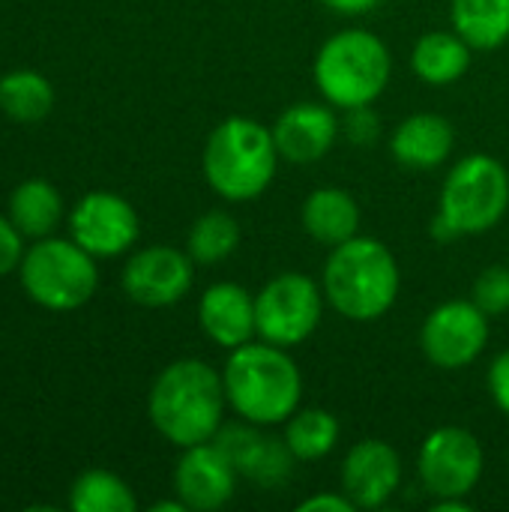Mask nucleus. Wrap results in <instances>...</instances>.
Returning a JSON list of instances; mask_svg holds the SVG:
<instances>
[{
    "label": "nucleus",
    "mask_w": 509,
    "mask_h": 512,
    "mask_svg": "<svg viewBox=\"0 0 509 512\" xmlns=\"http://www.w3.org/2000/svg\"><path fill=\"white\" fill-rule=\"evenodd\" d=\"M279 150L273 129L252 117L222 120L204 144V177L225 201H252L276 177Z\"/></svg>",
    "instance_id": "obj_4"
},
{
    "label": "nucleus",
    "mask_w": 509,
    "mask_h": 512,
    "mask_svg": "<svg viewBox=\"0 0 509 512\" xmlns=\"http://www.w3.org/2000/svg\"><path fill=\"white\" fill-rule=\"evenodd\" d=\"M453 144H456L453 123L429 111L405 117L393 129V138H390L393 159L414 171H429L447 162V156L453 153Z\"/></svg>",
    "instance_id": "obj_18"
},
{
    "label": "nucleus",
    "mask_w": 509,
    "mask_h": 512,
    "mask_svg": "<svg viewBox=\"0 0 509 512\" xmlns=\"http://www.w3.org/2000/svg\"><path fill=\"white\" fill-rule=\"evenodd\" d=\"M240 225L231 213L225 210H210L195 225L189 228L186 237V252L192 255L195 264H219L234 255L240 246Z\"/></svg>",
    "instance_id": "obj_26"
},
{
    "label": "nucleus",
    "mask_w": 509,
    "mask_h": 512,
    "mask_svg": "<svg viewBox=\"0 0 509 512\" xmlns=\"http://www.w3.org/2000/svg\"><path fill=\"white\" fill-rule=\"evenodd\" d=\"M483 444L462 426H441L426 435L417 471L435 498H468L483 477Z\"/></svg>",
    "instance_id": "obj_9"
},
{
    "label": "nucleus",
    "mask_w": 509,
    "mask_h": 512,
    "mask_svg": "<svg viewBox=\"0 0 509 512\" xmlns=\"http://www.w3.org/2000/svg\"><path fill=\"white\" fill-rule=\"evenodd\" d=\"M225 381L204 360H177L159 372L147 396L153 429L186 450L216 438L225 420Z\"/></svg>",
    "instance_id": "obj_1"
},
{
    "label": "nucleus",
    "mask_w": 509,
    "mask_h": 512,
    "mask_svg": "<svg viewBox=\"0 0 509 512\" xmlns=\"http://www.w3.org/2000/svg\"><path fill=\"white\" fill-rule=\"evenodd\" d=\"M378 117L372 111V105H360V108H348L345 120H342V132L354 141V144H372L378 138Z\"/></svg>",
    "instance_id": "obj_28"
},
{
    "label": "nucleus",
    "mask_w": 509,
    "mask_h": 512,
    "mask_svg": "<svg viewBox=\"0 0 509 512\" xmlns=\"http://www.w3.org/2000/svg\"><path fill=\"white\" fill-rule=\"evenodd\" d=\"M471 300L486 312V315H504L509 312V267L507 264H492L486 267L471 291Z\"/></svg>",
    "instance_id": "obj_27"
},
{
    "label": "nucleus",
    "mask_w": 509,
    "mask_h": 512,
    "mask_svg": "<svg viewBox=\"0 0 509 512\" xmlns=\"http://www.w3.org/2000/svg\"><path fill=\"white\" fill-rule=\"evenodd\" d=\"M24 294L48 312H72L90 303L99 285L96 258L72 237L36 240L18 267Z\"/></svg>",
    "instance_id": "obj_7"
},
{
    "label": "nucleus",
    "mask_w": 509,
    "mask_h": 512,
    "mask_svg": "<svg viewBox=\"0 0 509 512\" xmlns=\"http://www.w3.org/2000/svg\"><path fill=\"white\" fill-rule=\"evenodd\" d=\"M225 396L237 417L255 426L285 423L303 399V375L288 348L246 342L231 351L225 369Z\"/></svg>",
    "instance_id": "obj_2"
},
{
    "label": "nucleus",
    "mask_w": 509,
    "mask_h": 512,
    "mask_svg": "<svg viewBox=\"0 0 509 512\" xmlns=\"http://www.w3.org/2000/svg\"><path fill=\"white\" fill-rule=\"evenodd\" d=\"M69 507L75 512H135L138 501L123 477L93 468L78 474V480L72 483Z\"/></svg>",
    "instance_id": "obj_25"
},
{
    "label": "nucleus",
    "mask_w": 509,
    "mask_h": 512,
    "mask_svg": "<svg viewBox=\"0 0 509 512\" xmlns=\"http://www.w3.org/2000/svg\"><path fill=\"white\" fill-rule=\"evenodd\" d=\"M270 129L282 159L294 165H309L333 150L339 138V114L333 111V105L297 102L285 108Z\"/></svg>",
    "instance_id": "obj_16"
},
{
    "label": "nucleus",
    "mask_w": 509,
    "mask_h": 512,
    "mask_svg": "<svg viewBox=\"0 0 509 512\" xmlns=\"http://www.w3.org/2000/svg\"><path fill=\"white\" fill-rule=\"evenodd\" d=\"M432 512H471V504L465 498H435Z\"/></svg>",
    "instance_id": "obj_33"
},
{
    "label": "nucleus",
    "mask_w": 509,
    "mask_h": 512,
    "mask_svg": "<svg viewBox=\"0 0 509 512\" xmlns=\"http://www.w3.org/2000/svg\"><path fill=\"white\" fill-rule=\"evenodd\" d=\"M198 321H201V330L207 333V339L225 351H234V348L252 342V336H258V330H255V297L237 282L210 285L201 294Z\"/></svg>",
    "instance_id": "obj_17"
},
{
    "label": "nucleus",
    "mask_w": 509,
    "mask_h": 512,
    "mask_svg": "<svg viewBox=\"0 0 509 512\" xmlns=\"http://www.w3.org/2000/svg\"><path fill=\"white\" fill-rule=\"evenodd\" d=\"M324 288L297 270L273 276L255 294V330L258 339L294 348L303 345L321 324L324 315Z\"/></svg>",
    "instance_id": "obj_8"
},
{
    "label": "nucleus",
    "mask_w": 509,
    "mask_h": 512,
    "mask_svg": "<svg viewBox=\"0 0 509 512\" xmlns=\"http://www.w3.org/2000/svg\"><path fill=\"white\" fill-rule=\"evenodd\" d=\"M509 210L507 165L489 153H471L453 165L441 189V210L432 222L435 240H456L492 231Z\"/></svg>",
    "instance_id": "obj_6"
},
{
    "label": "nucleus",
    "mask_w": 509,
    "mask_h": 512,
    "mask_svg": "<svg viewBox=\"0 0 509 512\" xmlns=\"http://www.w3.org/2000/svg\"><path fill=\"white\" fill-rule=\"evenodd\" d=\"M357 507L351 504V498L342 492H321V495H312V498H306L297 512H354Z\"/></svg>",
    "instance_id": "obj_31"
},
{
    "label": "nucleus",
    "mask_w": 509,
    "mask_h": 512,
    "mask_svg": "<svg viewBox=\"0 0 509 512\" xmlns=\"http://www.w3.org/2000/svg\"><path fill=\"white\" fill-rule=\"evenodd\" d=\"M54 108V87L36 69H15L0 78V111L15 123H39Z\"/></svg>",
    "instance_id": "obj_23"
},
{
    "label": "nucleus",
    "mask_w": 509,
    "mask_h": 512,
    "mask_svg": "<svg viewBox=\"0 0 509 512\" xmlns=\"http://www.w3.org/2000/svg\"><path fill=\"white\" fill-rule=\"evenodd\" d=\"M489 342V315L474 300H450L432 309L420 330V348L438 369L471 366Z\"/></svg>",
    "instance_id": "obj_10"
},
{
    "label": "nucleus",
    "mask_w": 509,
    "mask_h": 512,
    "mask_svg": "<svg viewBox=\"0 0 509 512\" xmlns=\"http://www.w3.org/2000/svg\"><path fill=\"white\" fill-rule=\"evenodd\" d=\"M399 264L375 237H351L333 246L324 264V297L348 321H378L399 297Z\"/></svg>",
    "instance_id": "obj_3"
},
{
    "label": "nucleus",
    "mask_w": 509,
    "mask_h": 512,
    "mask_svg": "<svg viewBox=\"0 0 509 512\" xmlns=\"http://www.w3.org/2000/svg\"><path fill=\"white\" fill-rule=\"evenodd\" d=\"M216 447L231 459V465L237 468L240 477L258 483V486H279L291 477V468H294V453L288 450L285 438L276 441V438H267L258 432L255 423H246V426H225L216 432Z\"/></svg>",
    "instance_id": "obj_15"
},
{
    "label": "nucleus",
    "mask_w": 509,
    "mask_h": 512,
    "mask_svg": "<svg viewBox=\"0 0 509 512\" xmlns=\"http://www.w3.org/2000/svg\"><path fill=\"white\" fill-rule=\"evenodd\" d=\"M9 219L24 237L33 240L51 237L63 219V198L57 186L42 177H30L18 183L9 195Z\"/></svg>",
    "instance_id": "obj_21"
},
{
    "label": "nucleus",
    "mask_w": 509,
    "mask_h": 512,
    "mask_svg": "<svg viewBox=\"0 0 509 512\" xmlns=\"http://www.w3.org/2000/svg\"><path fill=\"white\" fill-rule=\"evenodd\" d=\"M69 234L93 258H114L135 246L141 222L123 195L87 192L69 213Z\"/></svg>",
    "instance_id": "obj_11"
},
{
    "label": "nucleus",
    "mask_w": 509,
    "mask_h": 512,
    "mask_svg": "<svg viewBox=\"0 0 509 512\" xmlns=\"http://www.w3.org/2000/svg\"><path fill=\"white\" fill-rule=\"evenodd\" d=\"M315 84L321 96L339 108L372 105L390 84L393 57L387 42L372 30H339L333 33L315 57Z\"/></svg>",
    "instance_id": "obj_5"
},
{
    "label": "nucleus",
    "mask_w": 509,
    "mask_h": 512,
    "mask_svg": "<svg viewBox=\"0 0 509 512\" xmlns=\"http://www.w3.org/2000/svg\"><path fill=\"white\" fill-rule=\"evenodd\" d=\"M402 483V459L399 453L378 438H366L354 444L342 462V492L351 498L357 510L384 507Z\"/></svg>",
    "instance_id": "obj_14"
},
{
    "label": "nucleus",
    "mask_w": 509,
    "mask_h": 512,
    "mask_svg": "<svg viewBox=\"0 0 509 512\" xmlns=\"http://www.w3.org/2000/svg\"><path fill=\"white\" fill-rule=\"evenodd\" d=\"M21 237L24 234L15 228L12 219L9 216H0V279L21 267V258H24Z\"/></svg>",
    "instance_id": "obj_29"
},
{
    "label": "nucleus",
    "mask_w": 509,
    "mask_h": 512,
    "mask_svg": "<svg viewBox=\"0 0 509 512\" xmlns=\"http://www.w3.org/2000/svg\"><path fill=\"white\" fill-rule=\"evenodd\" d=\"M192 255L171 246H147L123 267V291L132 303L165 309L180 303L192 288Z\"/></svg>",
    "instance_id": "obj_12"
},
{
    "label": "nucleus",
    "mask_w": 509,
    "mask_h": 512,
    "mask_svg": "<svg viewBox=\"0 0 509 512\" xmlns=\"http://www.w3.org/2000/svg\"><path fill=\"white\" fill-rule=\"evenodd\" d=\"M303 228L312 240L321 246H339L351 237H357L360 228V204L351 192L324 186L306 195L303 210H300Z\"/></svg>",
    "instance_id": "obj_19"
},
{
    "label": "nucleus",
    "mask_w": 509,
    "mask_h": 512,
    "mask_svg": "<svg viewBox=\"0 0 509 512\" xmlns=\"http://www.w3.org/2000/svg\"><path fill=\"white\" fill-rule=\"evenodd\" d=\"M453 30L477 51H495L509 39V0H453Z\"/></svg>",
    "instance_id": "obj_22"
},
{
    "label": "nucleus",
    "mask_w": 509,
    "mask_h": 512,
    "mask_svg": "<svg viewBox=\"0 0 509 512\" xmlns=\"http://www.w3.org/2000/svg\"><path fill=\"white\" fill-rule=\"evenodd\" d=\"M237 468L216 447V441L186 447L174 468V492L186 510L213 512L225 507L237 492Z\"/></svg>",
    "instance_id": "obj_13"
},
{
    "label": "nucleus",
    "mask_w": 509,
    "mask_h": 512,
    "mask_svg": "<svg viewBox=\"0 0 509 512\" xmlns=\"http://www.w3.org/2000/svg\"><path fill=\"white\" fill-rule=\"evenodd\" d=\"M339 420L324 408H297L285 420V444L297 462H318L339 444Z\"/></svg>",
    "instance_id": "obj_24"
},
{
    "label": "nucleus",
    "mask_w": 509,
    "mask_h": 512,
    "mask_svg": "<svg viewBox=\"0 0 509 512\" xmlns=\"http://www.w3.org/2000/svg\"><path fill=\"white\" fill-rule=\"evenodd\" d=\"M153 512H186V504L177 498V501H162V504H153Z\"/></svg>",
    "instance_id": "obj_34"
},
{
    "label": "nucleus",
    "mask_w": 509,
    "mask_h": 512,
    "mask_svg": "<svg viewBox=\"0 0 509 512\" xmlns=\"http://www.w3.org/2000/svg\"><path fill=\"white\" fill-rule=\"evenodd\" d=\"M489 393L498 411H504L509 417V351H501L489 366Z\"/></svg>",
    "instance_id": "obj_30"
},
{
    "label": "nucleus",
    "mask_w": 509,
    "mask_h": 512,
    "mask_svg": "<svg viewBox=\"0 0 509 512\" xmlns=\"http://www.w3.org/2000/svg\"><path fill=\"white\" fill-rule=\"evenodd\" d=\"M471 51L474 48L456 30H432V33H423L417 39L414 54H411V66L426 84L447 87L468 72Z\"/></svg>",
    "instance_id": "obj_20"
},
{
    "label": "nucleus",
    "mask_w": 509,
    "mask_h": 512,
    "mask_svg": "<svg viewBox=\"0 0 509 512\" xmlns=\"http://www.w3.org/2000/svg\"><path fill=\"white\" fill-rule=\"evenodd\" d=\"M324 6H330L339 15H366L372 12L381 0H321Z\"/></svg>",
    "instance_id": "obj_32"
}]
</instances>
